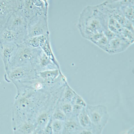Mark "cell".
Here are the masks:
<instances>
[{
	"label": "cell",
	"mask_w": 134,
	"mask_h": 134,
	"mask_svg": "<svg viewBox=\"0 0 134 134\" xmlns=\"http://www.w3.org/2000/svg\"><path fill=\"white\" fill-rule=\"evenodd\" d=\"M52 120H52V116L51 118L50 119L49 122H48L47 124L46 125L45 129H44V134H53L52 128Z\"/></svg>",
	"instance_id": "26"
},
{
	"label": "cell",
	"mask_w": 134,
	"mask_h": 134,
	"mask_svg": "<svg viewBox=\"0 0 134 134\" xmlns=\"http://www.w3.org/2000/svg\"><path fill=\"white\" fill-rule=\"evenodd\" d=\"M26 33H18L4 28L0 33V44L14 43L21 44L25 40Z\"/></svg>",
	"instance_id": "12"
},
{
	"label": "cell",
	"mask_w": 134,
	"mask_h": 134,
	"mask_svg": "<svg viewBox=\"0 0 134 134\" xmlns=\"http://www.w3.org/2000/svg\"><path fill=\"white\" fill-rule=\"evenodd\" d=\"M134 133V127L132 126L131 128L129 129V130L126 132L125 134H133Z\"/></svg>",
	"instance_id": "30"
},
{
	"label": "cell",
	"mask_w": 134,
	"mask_h": 134,
	"mask_svg": "<svg viewBox=\"0 0 134 134\" xmlns=\"http://www.w3.org/2000/svg\"><path fill=\"white\" fill-rule=\"evenodd\" d=\"M82 129L78 122L77 116L72 115L70 117L67 118L64 122L62 134H79Z\"/></svg>",
	"instance_id": "15"
},
{
	"label": "cell",
	"mask_w": 134,
	"mask_h": 134,
	"mask_svg": "<svg viewBox=\"0 0 134 134\" xmlns=\"http://www.w3.org/2000/svg\"><path fill=\"white\" fill-rule=\"evenodd\" d=\"M109 16L96 6H88L80 13L77 28L81 36L88 40L98 34L104 33L108 29Z\"/></svg>",
	"instance_id": "2"
},
{
	"label": "cell",
	"mask_w": 134,
	"mask_h": 134,
	"mask_svg": "<svg viewBox=\"0 0 134 134\" xmlns=\"http://www.w3.org/2000/svg\"><path fill=\"white\" fill-rule=\"evenodd\" d=\"M76 94V93L67 84L64 89L62 96L60 99V100L67 101L71 103Z\"/></svg>",
	"instance_id": "21"
},
{
	"label": "cell",
	"mask_w": 134,
	"mask_h": 134,
	"mask_svg": "<svg viewBox=\"0 0 134 134\" xmlns=\"http://www.w3.org/2000/svg\"><path fill=\"white\" fill-rule=\"evenodd\" d=\"M13 1H17V0H13Z\"/></svg>",
	"instance_id": "31"
},
{
	"label": "cell",
	"mask_w": 134,
	"mask_h": 134,
	"mask_svg": "<svg viewBox=\"0 0 134 134\" xmlns=\"http://www.w3.org/2000/svg\"><path fill=\"white\" fill-rule=\"evenodd\" d=\"M58 106L67 118L72 116L73 105L70 102L61 101L60 99Z\"/></svg>",
	"instance_id": "20"
},
{
	"label": "cell",
	"mask_w": 134,
	"mask_h": 134,
	"mask_svg": "<svg viewBox=\"0 0 134 134\" xmlns=\"http://www.w3.org/2000/svg\"><path fill=\"white\" fill-rule=\"evenodd\" d=\"M67 118V117L65 114L61 110L57 105L56 108L55 109L52 114V120L65 121L66 120Z\"/></svg>",
	"instance_id": "24"
},
{
	"label": "cell",
	"mask_w": 134,
	"mask_h": 134,
	"mask_svg": "<svg viewBox=\"0 0 134 134\" xmlns=\"http://www.w3.org/2000/svg\"><path fill=\"white\" fill-rule=\"evenodd\" d=\"M16 87L18 92L12 111L14 131L25 121L33 120L37 113L55 92L23 86Z\"/></svg>",
	"instance_id": "1"
},
{
	"label": "cell",
	"mask_w": 134,
	"mask_h": 134,
	"mask_svg": "<svg viewBox=\"0 0 134 134\" xmlns=\"http://www.w3.org/2000/svg\"><path fill=\"white\" fill-rule=\"evenodd\" d=\"M133 42L121 37L116 36L109 40L106 52L114 54L125 51Z\"/></svg>",
	"instance_id": "10"
},
{
	"label": "cell",
	"mask_w": 134,
	"mask_h": 134,
	"mask_svg": "<svg viewBox=\"0 0 134 134\" xmlns=\"http://www.w3.org/2000/svg\"><path fill=\"white\" fill-rule=\"evenodd\" d=\"M35 129V124L32 120H28L20 125L14 131L15 134H34Z\"/></svg>",
	"instance_id": "16"
},
{
	"label": "cell",
	"mask_w": 134,
	"mask_h": 134,
	"mask_svg": "<svg viewBox=\"0 0 134 134\" xmlns=\"http://www.w3.org/2000/svg\"><path fill=\"white\" fill-rule=\"evenodd\" d=\"M17 1L0 0V33L12 14L18 9Z\"/></svg>",
	"instance_id": "8"
},
{
	"label": "cell",
	"mask_w": 134,
	"mask_h": 134,
	"mask_svg": "<svg viewBox=\"0 0 134 134\" xmlns=\"http://www.w3.org/2000/svg\"><path fill=\"white\" fill-rule=\"evenodd\" d=\"M41 48H34L23 42L18 45V49L11 62L7 71L21 66L33 67L38 55L42 51Z\"/></svg>",
	"instance_id": "4"
},
{
	"label": "cell",
	"mask_w": 134,
	"mask_h": 134,
	"mask_svg": "<svg viewBox=\"0 0 134 134\" xmlns=\"http://www.w3.org/2000/svg\"><path fill=\"white\" fill-rule=\"evenodd\" d=\"M36 72L32 66H21L14 68L6 73L5 80L14 84L21 83L34 80Z\"/></svg>",
	"instance_id": "6"
},
{
	"label": "cell",
	"mask_w": 134,
	"mask_h": 134,
	"mask_svg": "<svg viewBox=\"0 0 134 134\" xmlns=\"http://www.w3.org/2000/svg\"><path fill=\"white\" fill-rule=\"evenodd\" d=\"M41 48L44 52V54L54 63L59 68H60L58 63L56 60L52 49L49 38L47 40L44 44L41 47Z\"/></svg>",
	"instance_id": "19"
},
{
	"label": "cell",
	"mask_w": 134,
	"mask_h": 134,
	"mask_svg": "<svg viewBox=\"0 0 134 134\" xmlns=\"http://www.w3.org/2000/svg\"><path fill=\"white\" fill-rule=\"evenodd\" d=\"M79 134H93V132H92L91 130H88V129H82L80 132H79Z\"/></svg>",
	"instance_id": "29"
},
{
	"label": "cell",
	"mask_w": 134,
	"mask_h": 134,
	"mask_svg": "<svg viewBox=\"0 0 134 134\" xmlns=\"http://www.w3.org/2000/svg\"><path fill=\"white\" fill-rule=\"evenodd\" d=\"M60 69L48 70L36 72V75L43 82L51 84L57 80L62 74Z\"/></svg>",
	"instance_id": "14"
},
{
	"label": "cell",
	"mask_w": 134,
	"mask_h": 134,
	"mask_svg": "<svg viewBox=\"0 0 134 134\" xmlns=\"http://www.w3.org/2000/svg\"><path fill=\"white\" fill-rule=\"evenodd\" d=\"M77 118L80 126L82 129L91 130L92 131V124L86 111L85 107H83L78 114Z\"/></svg>",
	"instance_id": "17"
},
{
	"label": "cell",
	"mask_w": 134,
	"mask_h": 134,
	"mask_svg": "<svg viewBox=\"0 0 134 134\" xmlns=\"http://www.w3.org/2000/svg\"><path fill=\"white\" fill-rule=\"evenodd\" d=\"M65 121L52 120V128L53 134H62Z\"/></svg>",
	"instance_id": "23"
},
{
	"label": "cell",
	"mask_w": 134,
	"mask_h": 134,
	"mask_svg": "<svg viewBox=\"0 0 134 134\" xmlns=\"http://www.w3.org/2000/svg\"><path fill=\"white\" fill-rule=\"evenodd\" d=\"M18 8L29 26L43 16H47L48 6L42 0H17Z\"/></svg>",
	"instance_id": "3"
},
{
	"label": "cell",
	"mask_w": 134,
	"mask_h": 134,
	"mask_svg": "<svg viewBox=\"0 0 134 134\" xmlns=\"http://www.w3.org/2000/svg\"><path fill=\"white\" fill-rule=\"evenodd\" d=\"M5 28L17 32L26 33L28 24L21 12L17 9L9 18Z\"/></svg>",
	"instance_id": "7"
},
{
	"label": "cell",
	"mask_w": 134,
	"mask_h": 134,
	"mask_svg": "<svg viewBox=\"0 0 134 134\" xmlns=\"http://www.w3.org/2000/svg\"><path fill=\"white\" fill-rule=\"evenodd\" d=\"M109 41V39L105 35V34H103L96 41L94 44L106 52Z\"/></svg>",
	"instance_id": "22"
},
{
	"label": "cell",
	"mask_w": 134,
	"mask_h": 134,
	"mask_svg": "<svg viewBox=\"0 0 134 134\" xmlns=\"http://www.w3.org/2000/svg\"><path fill=\"white\" fill-rule=\"evenodd\" d=\"M18 45L14 43L0 44V57L3 60L6 72L16 53Z\"/></svg>",
	"instance_id": "11"
},
{
	"label": "cell",
	"mask_w": 134,
	"mask_h": 134,
	"mask_svg": "<svg viewBox=\"0 0 134 134\" xmlns=\"http://www.w3.org/2000/svg\"><path fill=\"white\" fill-rule=\"evenodd\" d=\"M123 0H105L103 3L106 4H114L120 3Z\"/></svg>",
	"instance_id": "28"
},
{
	"label": "cell",
	"mask_w": 134,
	"mask_h": 134,
	"mask_svg": "<svg viewBox=\"0 0 134 134\" xmlns=\"http://www.w3.org/2000/svg\"><path fill=\"white\" fill-rule=\"evenodd\" d=\"M49 34L47 16H43L34 23L28 26L25 40L36 36H49Z\"/></svg>",
	"instance_id": "9"
},
{
	"label": "cell",
	"mask_w": 134,
	"mask_h": 134,
	"mask_svg": "<svg viewBox=\"0 0 134 134\" xmlns=\"http://www.w3.org/2000/svg\"><path fill=\"white\" fill-rule=\"evenodd\" d=\"M33 68L36 72L48 70L60 69L44 54L43 51L38 55Z\"/></svg>",
	"instance_id": "13"
},
{
	"label": "cell",
	"mask_w": 134,
	"mask_h": 134,
	"mask_svg": "<svg viewBox=\"0 0 134 134\" xmlns=\"http://www.w3.org/2000/svg\"><path fill=\"white\" fill-rule=\"evenodd\" d=\"M85 109L92 124L93 134H101L109 118L107 107L103 105H87Z\"/></svg>",
	"instance_id": "5"
},
{
	"label": "cell",
	"mask_w": 134,
	"mask_h": 134,
	"mask_svg": "<svg viewBox=\"0 0 134 134\" xmlns=\"http://www.w3.org/2000/svg\"><path fill=\"white\" fill-rule=\"evenodd\" d=\"M71 103L72 104V105L77 104V105L82 106L84 107H85L87 105L83 99L77 93L73 99L72 100L71 102Z\"/></svg>",
	"instance_id": "25"
},
{
	"label": "cell",
	"mask_w": 134,
	"mask_h": 134,
	"mask_svg": "<svg viewBox=\"0 0 134 134\" xmlns=\"http://www.w3.org/2000/svg\"><path fill=\"white\" fill-rule=\"evenodd\" d=\"M84 107L77 104H73V116H77L78 114L80 113V112L82 110Z\"/></svg>",
	"instance_id": "27"
},
{
	"label": "cell",
	"mask_w": 134,
	"mask_h": 134,
	"mask_svg": "<svg viewBox=\"0 0 134 134\" xmlns=\"http://www.w3.org/2000/svg\"><path fill=\"white\" fill-rule=\"evenodd\" d=\"M48 38H49V36H36L26 39L24 42L31 47L41 48Z\"/></svg>",
	"instance_id": "18"
}]
</instances>
